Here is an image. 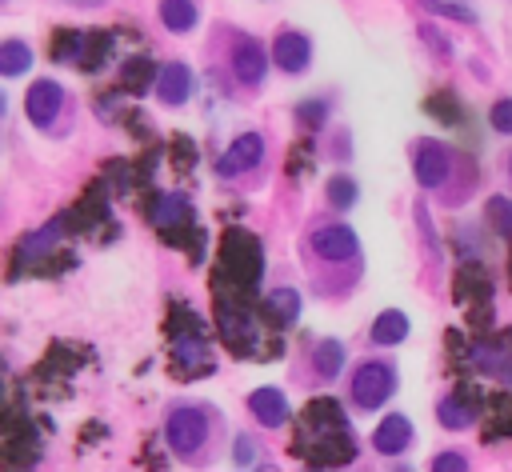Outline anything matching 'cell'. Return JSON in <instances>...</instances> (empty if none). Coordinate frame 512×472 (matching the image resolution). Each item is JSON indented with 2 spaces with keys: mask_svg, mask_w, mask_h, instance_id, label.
<instances>
[{
  "mask_svg": "<svg viewBox=\"0 0 512 472\" xmlns=\"http://www.w3.org/2000/svg\"><path fill=\"white\" fill-rule=\"evenodd\" d=\"M296 452L312 464H348L356 460V436L344 424V412L336 400L320 396L304 408L296 428Z\"/></svg>",
  "mask_w": 512,
  "mask_h": 472,
  "instance_id": "cell-1",
  "label": "cell"
},
{
  "mask_svg": "<svg viewBox=\"0 0 512 472\" xmlns=\"http://www.w3.org/2000/svg\"><path fill=\"white\" fill-rule=\"evenodd\" d=\"M264 276V248L252 232L244 228H228L220 240V272L216 280H228V288H236V296L252 292Z\"/></svg>",
  "mask_w": 512,
  "mask_h": 472,
  "instance_id": "cell-2",
  "label": "cell"
},
{
  "mask_svg": "<svg viewBox=\"0 0 512 472\" xmlns=\"http://www.w3.org/2000/svg\"><path fill=\"white\" fill-rule=\"evenodd\" d=\"M216 324H220V336L232 352L256 360L260 352V328H256V316L248 312V304L240 296H228L220 292V304H216Z\"/></svg>",
  "mask_w": 512,
  "mask_h": 472,
  "instance_id": "cell-3",
  "label": "cell"
},
{
  "mask_svg": "<svg viewBox=\"0 0 512 472\" xmlns=\"http://www.w3.org/2000/svg\"><path fill=\"white\" fill-rule=\"evenodd\" d=\"M164 440L176 456H196L204 444H208V416L192 404H180L168 412V424H164Z\"/></svg>",
  "mask_w": 512,
  "mask_h": 472,
  "instance_id": "cell-4",
  "label": "cell"
},
{
  "mask_svg": "<svg viewBox=\"0 0 512 472\" xmlns=\"http://www.w3.org/2000/svg\"><path fill=\"white\" fill-rule=\"evenodd\" d=\"M392 392H396V372L388 364L372 360V364H360L356 368V376H352V400L360 408H380Z\"/></svg>",
  "mask_w": 512,
  "mask_h": 472,
  "instance_id": "cell-5",
  "label": "cell"
},
{
  "mask_svg": "<svg viewBox=\"0 0 512 472\" xmlns=\"http://www.w3.org/2000/svg\"><path fill=\"white\" fill-rule=\"evenodd\" d=\"M412 172L420 188H440L452 172V152L440 140H416L412 148Z\"/></svg>",
  "mask_w": 512,
  "mask_h": 472,
  "instance_id": "cell-6",
  "label": "cell"
},
{
  "mask_svg": "<svg viewBox=\"0 0 512 472\" xmlns=\"http://www.w3.org/2000/svg\"><path fill=\"white\" fill-rule=\"evenodd\" d=\"M60 108H64V88L56 80H36L28 88V96H24V112H28V120L36 128H52Z\"/></svg>",
  "mask_w": 512,
  "mask_h": 472,
  "instance_id": "cell-7",
  "label": "cell"
},
{
  "mask_svg": "<svg viewBox=\"0 0 512 472\" xmlns=\"http://www.w3.org/2000/svg\"><path fill=\"white\" fill-rule=\"evenodd\" d=\"M148 216H152V224H156L168 240H176V228H196V224H192V204H188L184 196H176V192H160V196L152 200Z\"/></svg>",
  "mask_w": 512,
  "mask_h": 472,
  "instance_id": "cell-8",
  "label": "cell"
},
{
  "mask_svg": "<svg viewBox=\"0 0 512 472\" xmlns=\"http://www.w3.org/2000/svg\"><path fill=\"white\" fill-rule=\"evenodd\" d=\"M312 248H316L324 260H332V264L356 260V252H360L356 232H352L348 224H324V228H316V232H312Z\"/></svg>",
  "mask_w": 512,
  "mask_h": 472,
  "instance_id": "cell-9",
  "label": "cell"
},
{
  "mask_svg": "<svg viewBox=\"0 0 512 472\" xmlns=\"http://www.w3.org/2000/svg\"><path fill=\"white\" fill-rule=\"evenodd\" d=\"M264 160V136L260 132H244V136H236L232 140V148L220 156V176H240V172H248V168H256Z\"/></svg>",
  "mask_w": 512,
  "mask_h": 472,
  "instance_id": "cell-10",
  "label": "cell"
},
{
  "mask_svg": "<svg viewBox=\"0 0 512 472\" xmlns=\"http://www.w3.org/2000/svg\"><path fill=\"white\" fill-rule=\"evenodd\" d=\"M272 60H276V68H284V72H292V76L304 72L308 60H312L308 36H304V32H280L276 44H272Z\"/></svg>",
  "mask_w": 512,
  "mask_h": 472,
  "instance_id": "cell-11",
  "label": "cell"
},
{
  "mask_svg": "<svg viewBox=\"0 0 512 472\" xmlns=\"http://www.w3.org/2000/svg\"><path fill=\"white\" fill-rule=\"evenodd\" d=\"M232 72H236L240 84H260L264 72H268V56H264V48H260L256 40H240V44L232 48Z\"/></svg>",
  "mask_w": 512,
  "mask_h": 472,
  "instance_id": "cell-12",
  "label": "cell"
},
{
  "mask_svg": "<svg viewBox=\"0 0 512 472\" xmlns=\"http://www.w3.org/2000/svg\"><path fill=\"white\" fill-rule=\"evenodd\" d=\"M248 408H252V416L264 424V428H280L284 420H288V400H284V392L280 388H256L252 396H248Z\"/></svg>",
  "mask_w": 512,
  "mask_h": 472,
  "instance_id": "cell-13",
  "label": "cell"
},
{
  "mask_svg": "<svg viewBox=\"0 0 512 472\" xmlns=\"http://www.w3.org/2000/svg\"><path fill=\"white\" fill-rule=\"evenodd\" d=\"M372 444L380 456H400L408 444H412V424L408 416H384L380 428L372 432Z\"/></svg>",
  "mask_w": 512,
  "mask_h": 472,
  "instance_id": "cell-14",
  "label": "cell"
},
{
  "mask_svg": "<svg viewBox=\"0 0 512 472\" xmlns=\"http://www.w3.org/2000/svg\"><path fill=\"white\" fill-rule=\"evenodd\" d=\"M156 92H160L164 104H184L188 92H192V72L184 64H164L156 72Z\"/></svg>",
  "mask_w": 512,
  "mask_h": 472,
  "instance_id": "cell-15",
  "label": "cell"
},
{
  "mask_svg": "<svg viewBox=\"0 0 512 472\" xmlns=\"http://www.w3.org/2000/svg\"><path fill=\"white\" fill-rule=\"evenodd\" d=\"M408 336V316L404 312H396V308H388V312H380L376 316V324H372V344H400Z\"/></svg>",
  "mask_w": 512,
  "mask_h": 472,
  "instance_id": "cell-16",
  "label": "cell"
},
{
  "mask_svg": "<svg viewBox=\"0 0 512 472\" xmlns=\"http://www.w3.org/2000/svg\"><path fill=\"white\" fill-rule=\"evenodd\" d=\"M160 20L168 32H192V24L200 20L192 0H160Z\"/></svg>",
  "mask_w": 512,
  "mask_h": 472,
  "instance_id": "cell-17",
  "label": "cell"
},
{
  "mask_svg": "<svg viewBox=\"0 0 512 472\" xmlns=\"http://www.w3.org/2000/svg\"><path fill=\"white\" fill-rule=\"evenodd\" d=\"M264 312H268L276 324H296V316H300V296H296L292 288H276V292L264 296Z\"/></svg>",
  "mask_w": 512,
  "mask_h": 472,
  "instance_id": "cell-18",
  "label": "cell"
},
{
  "mask_svg": "<svg viewBox=\"0 0 512 472\" xmlns=\"http://www.w3.org/2000/svg\"><path fill=\"white\" fill-rule=\"evenodd\" d=\"M472 360H476V368H480V372H488V376H496V380L512 384V356H508V352H500V348H492V344H480Z\"/></svg>",
  "mask_w": 512,
  "mask_h": 472,
  "instance_id": "cell-19",
  "label": "cell"
},
{
  "mask_svg": "<svg viewBox=\"0 0 512 472\" xmlns=\"http://www.w3.org/2000/svg\"><path fill=\"white\" fill-rule=\"evenodd\" d=\"M32 68V48L24 40H4L0 44V72L4 76H20Z\"/></svg>",
  "mask_w": 512,
  "mask_h": 472,
  "instance_id": "cell-20",
  "label": "cell"
},
{
  "mask_svg": "<svg viewBox=\"0 0 512 472\" xmlns=\"http://www.w3.org/2000/svg\"><path fill=\"white\" fill-rule=\"evenodd\" d=\"M312 360H316V372H320L324 380H332V376L344 368V344H340V340H320Z\"/></svg>",
  "mask_w": 512,
  "mask_h": 472,
  "instance_id": "cell-21",
  "label": "cell"
},
{
  "mask_svg": "<svg viewBox=\"0 0 512 472\" xmlns=\"http://www.w3.org/2000/svg\"><path fill=\"white\" fill-rule=\"evenodd\" d=\"M112 56V36H104V32H92V36H84V52H80V64L88 68V72H96L104 60Z\"/></svg>",
  "mask_w": 512,
  "mask_h": 472,
  "instance_id": "cell-22",
  "label": "cell"
},
{
  "mask_svg": "<svg viewBox=\"0 0 512 472\" xmlns=\"http://www.w3.org/2000/svg\"><path fill=\"white\" fill-rule=\"evenodd\" d=\"M472 420H476V412H472V404H464L460 392L448 396V400H440V424H448V428H468Z\"/></svg>",
  "mask_w": 512,
  "mask_h": 472,
  "instance_id": "cell-23",
  "label": "cell"
},
{
  "mask_svg": "<svg viewBox=\"0 0 512 472\" xmlns=\"http://www.w3.org/2000/svg\"><path fill=\"white\" fill-rule=\"evenodd\" d=\"M428 12L436 16H448V20H460V24H476V8L472 0H420Z\"/></svg>",
  "mask_w": 512,
  "mask_h": 472,
  "instance_id": "cell-24",
  "label": "cell"
},
{
  "mask_svg": "<svg viewBox=\"0 0 512 472\" xmlns=\"http://www.w3.org/2000/svg\"><path fill=\"white\" fill-rule=\"evenodd\" d=\"M484 216H488V228H496L500 236H512V200L508 196H492Z\"/></svg>",
  "mask_w": 512,
  "mask_h": 472,
  "instance_id": "cell-25",
  "label": "cell"
},
{
  "mask_svg": "<svg viewBox=\"0 0 512 472\" xmlns=\"http://www.w3.org/2000/svg\"><path fill=\"white\" fill-rule=\"evenodd\" d=\"M80 52H84V36L80 32H56L52 36V60H80Z\"/></svg>",
  "mask_w": 512,
  "mask_h": 472,
  "instance_id": "cell-26",
  "label": "cell"
},
{
  "mask_svg": "<svg viewBox=\"0 0 512 472\" xmlns=\"http://www.w3.org/2000/svg\"><path fill=\"white\" fill-rule=\"evenodd\" d=\"M324 192H328L332 208H352L356 204V180H348V176H332Z\"/></svg>",
  "mask_w": 512,
  "mask_h": 472,
  "instance_id": "cell-27",
  "label": "cell"
},
{
  "mask_svg": "<svg viewBox=\"0 0 512 472\" xmlns=\"http://www.w3.org/2000/svg\"><path fill=\"white\" fill-rule=\"evenodd\" d=\"M492 420H496V428L488 432V436H504V432H512V392H500V396H492Z\"/></svg>",
  "mask_w": 512,
  "mask_h": 472,
  "instance_id": "cell-28",
  "label": "cell"
},
{
  "mask_svg": "<svg viewBox=\"0 0 512 472\" xmlns=\"http://www.w3.org/2000/svg\"><path fill=\"white\" fill-rule=\"evenodd\" d=\"M488 120H492V128H496L500 136H512V96L496 100L492 112H488Z\"/></svg>",
  "mask_w": 512,
  "mask_h": 472,
  "instance_id": "cell-29",
  "label": "cell"
},
{
  "mask_svg": "<svg viewBox=\"0 0 512 472\" xmlns=\"http://www.w3.org/2000/svg\"><path fill=\"white\" fill-rule=\"evenodd\" d=\"M148 80H152V64H148V60H132V64H124V84H128L132 92H140Z\"/></svg>",
  "mask_w": 512,
  "mask_h": 472,
  "instance_id": "cell-30",
  "label": "cell"
},
{
  "mask_svg": "<svg viewBox=\"0 0 512 472\" xmlns=\"http://www.w3.org/2000/svg\"><path fill=\"white\" fill-rule=\"evenodd\" d=\"M256 452H260V448H252V440H248V436H240V440H236V464H252V460H256Z\"/></svg>",
  "mask_w": 512,
  "mask_h": 472,
  "instance_id": "cell-31",
  "label": "cell"
},
{
  "mask_svg": "<svg viewBox=\"0 0 512 472\" xmlns=\"http://www.w3.org/2000/svg\"><path fill=\"white\" fill-rule=\"evenodd\" d=\"M432 468H436V472H444V468H464V456H456V452H452V456H436Z\"/></svg>",
  "mask_w": 512,
  "mask_h": 472,
  "instance_id": "cell-32",
  "label": "cell"
},
{
  "mask_svg": "<svg viewBox=\"0 0 512 472\" xmlns=\"http://www.w3.org/2000/svg\"><path fill=\"white\" fill-rule=\"evenodd\" d=\"M72 4H84L88 8V4H104V0H72Z\"/></svg>",
  "mask_w": 512,
  "mask_h": 472,
  "instance_id": "cell-33",
  "label": "cell"
},
{
  "mask_svg": "<svg viewBox=\"0 0 512 472\" xmlns=\"http://www.w3.org/2000/svg\"><path fill=\"white\" fill-rule=\"evenodd\" d=\"M508 276H512V260H508Z\"/></svg>",
  "mask_w": 512,
  "mask_h": 472,
  "instance_id": "cell-34",
  "label": "cell"
},
{
  "mask_svg": "<svg viewBox=\"0 0 512 472\" xmlns=\"http://www.w3.org/2000/svg\"><path fill=\"white\" fill-rule=\"evenodd\" d=\"M508 172H512V160H508Z\"/></svg>",
  "mask_w": 512,
  "mask_h": 472,
  "instance_id": "cell-35",
  "label": "cell"
}]
</instances>
